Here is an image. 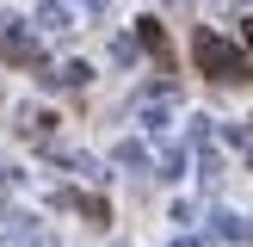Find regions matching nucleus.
Segmentation results:
<instances>
[{
  "instance_id": "obj_1",
  "label": "nucleus",
  "mask_w": 253,
  "mask_h": 247,
  "mask_svg": "<svg viewBox=\"0 0 253 247\" xmlns=\"http://www.w3.org/2000/svg\"><path fill=\"white\" fill-rule=\"evenodd\" d=\"M198 62H204V74H241V56H235V49L222 43L216 31L198 37Z\"/></svg>"
},
{
  "instance_id": "obj_2",
  "label": "nucleus",
  "mask_w": 253,
  "mask_h": 247,
  "mask_svg": "<svg viewBox=\"0 0 253 247\" xmlns=\"http://www.w3.org/2000/svg\"><path fill=\"white\" fill-rule=\"evenodd\" d=\"M0 43H6V56H31V37H25V31H19L12 19L0 25Z\"/></svg>"
},
{
  "instance_id": "obj_3",
  "label": "nucleus",
  "mask_w": 253,
  "mask_h": 247,
  "mask_svg": "<svg viewBox=\"0 0 253 247\" xmlns=\"http://www.w3.org/2000/svg\"><path fill=\"white\" fill-rule=\"evenodd\" d=\"M247 43H253V19H247Z\"/></svg>"
}]
</instances>
